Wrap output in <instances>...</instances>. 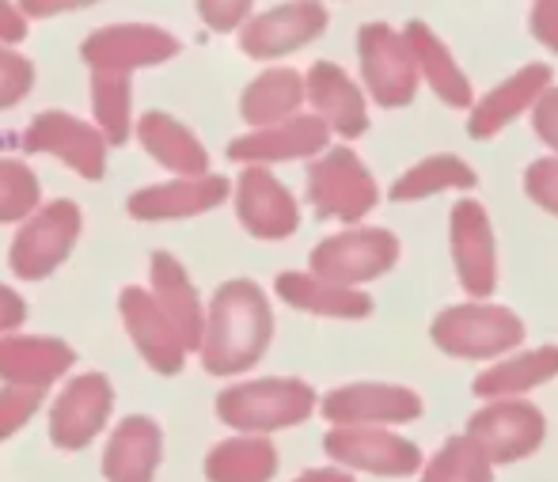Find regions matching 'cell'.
Returning a JSON list of instances; mask_svg holds the SVG:
<instances>
[{
	"label": "cell",
	"mask_w": 558,
	"mask_h": 482,
	"mask_svg": "<svg viewBox=\"0 0 558 482\" xmlns=\"http://www.w3.org/2000/svg\"><path fill=\"white\" fill-rule=\"evenodd\" d=\"M274 315L255 281H228L217 289L202 323V365L214 376H232L251 369L270 346Z\"/></svg>",
	"instance_id": "cell-1"
},
{
	"label": "cell",
	"mask_w": 558,
	"mask_h": 482,
	"mask_svg": "<svg viewBox=\"0 0 558 482\" xmlns=\"http://www.w3.org/2000/svg\"><path fill=\"white\" fill-rule=\"evenodd\" d=\"M316 407V391L301 381H251L221 391L217 418L243 433L289 430L304 422Z\"/></svg>",
	"instance_id": "cell-2"
},
{
	"label": "cell",
	"mask_w": 558,
	"mask_h": 482,
	"mask_svg": "<svg viewBox=\"0 0 558 482\" xmlns=\"http://www.w3.org/2000/svg\"><path fill=\"white\" fill-rule=\"evenodd\" d=\"M76 240H81V205L58 197L46 209H35L23 217L20 236L12 240L8 251V266L20 274L23 281H43L73 255Z\"/></svg>",
	"instance_id": "cell-3"
},
{
	"label": "cell",
	"mask_w": 558,
	"mask_h": 482,
	"mask_svg": "<svg viewBox=\"0 0 558 482\" xmlns=\"http://www.w3.org/2000/svg\"><path fill=\"white\" fill-rule=\"evenodd\" d=\"M179 50L183 46L168 27H156V23H111V27H99L96 35L84 38L81 58L88 61L92 73L133 76L137 69L171 61Z\"/></svg>",
	"instance_id": "cell-4"
},
{
	"label": "cell",
	"mask_w": 558,
	"mask_h": 482,
	"mask_svg": "<svg viewBox=\"0 0 558 482\" xmlns=\"http://www.w3.org/2000/svg\"><path fill=\"white\" fill-rule=\"evenodd\" d=\"M23 145H27V153L58 156L76 176L92 179V183L104 179L107 148H111L96 125L76 115H65V110H43V115L27 125V133H23Z\"/></svg>",
	"instance_id": "cell-5"
},
{
	"label": "cell",
	"mask_w": 558,
	"mask_h": 482,
	"mask_svg": "<svg viewBox=\"0 0 558 482\" xmlns=\"http://www.w3.org/2000/svg\"><path fill=\"white\" fill-rule=\"evenodd\" d=\"M114 410V387L104 373H84L65 384L50 407V441L65 453H81L96 441Z\"/></svg>",
	"instance_id": "cell-6"
},
{
	"label": "cell",
	"mask_w": 558,
	"mask_h": 482,
	"mask_svg": "<svg viewBox=\"0 0 558 482\" xmlns=\"http://www.w3.org/2000/svg\"><path fill=\"white\" fill-rule=\"evenodd\" d=\"M396 263V236L384 228H361L350 236H335V240L319 243L312 251V270L316 278L335 281V286H353V281H368L384 274Z\"/></svg>",
	"instance_id": "cell-7"
},
{
	"label": "cell",
	"mask_w": 558,
	"mask_h": 482,
	"mask_svg": "<svg viewBox=\"0 0 558 482\" xmlns=\"http://www.w3.org/2000/svg\"><path fill=\"white\" fill-rule=\"evenodd\" d=\"M118 308H122V323L130 330L137 353L148 361V369L160 376H175L186 361V342L179 338V330L171 327V320L160 312V304L153 300L148 289H122L118 297Z\"/></svg>",
	"instance_id": "cell-8"
},
{
	"label": "cell",
	"mask_w": 558,
	"mask_h": 482,
	"mask_svg": "<svg viewBox=\"0 0 558 482\" xmlns=\"http://www.w3.org/2000/svg\"><path fill=\"white\" fill-rule=\"evenodd\" d=\"M468 437L494 463H513L544 441V414L529 402H498L468 422Z\"/></svg>",
	"instance_id": "cell-9"
},
{
	"label": "cell",
	"mask_w": 558,
	"mask_h": 482,
	"mask_svg": "<svg viewBox=\"0 0 558 482\" xmlns=\"http://www.w3.org/2000/svg\"><path fill=\"white\" fill-rule=\"evenodd\" d=\"M521 320L501 308H456L434 327L437 346L456 358H494L506 346L521 342Z\"/></svg>",
	"instance_id": "cell-10"
},
{
	"label": "cell",
	"mask_w": 558,
	"mask_h": 482,
	"mask_svg": "<svg viewBox=\"0 0 558 482\" xmlns=\"http://www.w3.org/2000/svg\"><path fill=\"white\" fill-rule=\"evenodd\" d=\"M308 197L319 209V217L353 220V217H361V213L373 209L376 186H373V179H368V171L353 160V153L338 148V153L324 156L319 164H312Z\"/></svg>",
	"instance_id": "cell-11"
},
{
	"label": "cell",
	"mask_w": 558,
	"mask_h": 482,
	"mask_svg": "<svg viewBox=\"0 0 558 482\" xmlns=\"http://www.w3.org/2000/svg\"><path fill=\"white\" fill-rule=\"evenodd\" d=\"M324 445L338 463L373 471V475H411V471L422 463V453L411 445V441L396 437V433H384V430L338 425V430L327 433Z\"/></svg>",
	"instance_id": "cell-12"
},
{
	"label": "cell",
	"mask_w": 558,
	"mask_h": 482,
	"mask_svg": "<svg viewBox=\"0 0 558 482\" xmlns=\"http://www.w3.org/2000/svg\"><path fill=\"white\" fill-rule=\"evenodd\" d=\"M228 197V179L221 176H179L171 183L145 186L125 202V213L133 220H179V217H198L221 205Z\"/></svg>",
	"instance_id": "cell-13"
},
{
	"label": "cell",
	"mask_w": 558,
	"mask_h": 482,
	"mask_svg": "<svg viewBox=\"0 0 558 482\" xmlns=\"http://www.w3.org/2000/svg\"><path fill=\"white\" fill-rule=\"evenodd\" d=\"M240 225L258 240H286L296 232V202L266 168H247L235 186Z\"/></svg>",
	"instance_id": "cell-14"
},
{
	"label": "cell",
	"mask_w": 558,
	"mask_h": 482,
	"mask_svg": "<svg viewBox=\"0 0 558 482\" xmlns=\"http://www.w3.org/2000/svg\"><path fill=\"white\" fill-rule=\"evenodd\" d=\"M76 353L61 338L46 335H0V381L20 387H50L73 369Z\"/></svg>",
	"instance_id": "cell-15"
},
{
	"label": "cell",
	"mask_w": 558,
	"mask_h": 482,
	"mask_svg": "<svg viewBox=\"0 0 558 482\" xmlns=\"http://www.w3.org/2000/svg\"><path fill=\"white\" fill-rule=\"evenodd\" d=\"M148 292L153 300L160 304V312L171 320V327L179 330V338L186 342V350H198L202 342V323H206V312H202V300H198V289L191 286L186 278L183 263L168 251H156L148 258Z\"/></svg>",
	"instance_id": "cell-16"
},
{
	"label": "cell",
	"mask_w": 558,
	"mask_h": 482,
	"mask_svg": "<svg viewBox=\"0 0 558 482\" xmlns=\"http://www.w3.org/2000/svg\"><path fill=\"white\" fill-rule=\"evenodd\" d=\"M327 145V122L319 118H281L274 125L235 137L228 156L235 164H266V160H296V156L319 153Z\"/></svg>",
	"instance_id": "cell-17"
},
{
	"label": "cell",
	"mask_w": 558,
	"mask_h": 482,
	"mask_svg": "<svg viewBox=\"0 0 558 482\" xmlns=\"http://www.w3.org/2000/svg\"><path fill=\"white\" fill-rule=\"evenodd\" d=\"M327 15L324 8L316 4H289L278 8V12L258 15L255 23H247L240 35L243 53L251 58H281V53H293L296 46L312 43V38L324 31Z\"/></svg>",
	"instance_id": "cell-18"
},
{
	"label": "cell",
	"mask_w": 558,
	"mask_h": 482,
	"mask_svg": "<svg viewBox=\"0 0 558 482\" xmlns=\"http://www.w3.org/2000/svg\"><path fill=\"white\" fill-rule=\"evenodd\" d=\"M422 410L418 395L407 387H380V384H357L338 387L327 395L324 414L338 425H361V422H407Z\"/></svg>",
	"instance_id": "cell-19"
},
{
	"label": "cell",
	"mask_w": 558,
	"mask_h": 482,
	"mask_svg": "<svg viewBox=\"0 0 558 482\" xmlns=\"http://www.w3.org/2000/svg\"><path fill=\"white\" fill-rule=\"evenodd\" d=\"M137 141L160 168L175 171V176H206L209 171L206 145L179 118L163 115V110H148L137 118Z\"/></svg>",
	"instance_id": "cell-20"
},
{
	"label": "cell",
	"mask_w": 558,
	"mask_h": 482,
	"mask_svg": "<svg viewBox=\"0 0 558 482\" xmlns=\"http://www.w3.org/2000/svg\"><path fill=\"white\" fill-rule=\"evenodd\" d=\"M160 448L163 437L153 418H125L104 456L107 482H153L156 468H160Z\"/></svg>",
	"instance_id": "cell-21"
},
{
	"label": "cell",
	"mask_w": 558,
	"mask_h": 482,
	"mask_svg": "<svg viewBox=\"0 0 558 482\" xmlns=\"http://www.w3.org/2000/svg\"><path fill=\"white\" fill-rule=\"evenodd\" d=\"M452 240H456V263H460V281L468 292L486 297L494 289V248L490 228L475 202H460L452 213Z\"/></svg>",
	"instance_id": "cell-22"
},
{
	"label": "cell",
	"mask_w": 558,
	"mask_h": 482,
	"mask_svg": "<svg viewBox=\"0 0 558 482\" xmlns=\"http://www.w3.org/2000/svg\"><path fill=\"white\" fill-rule=\"evenodd\" d=\"M278 471V453L263 437H232L206 456L209 482H270Z\"/></svg>",
	"instance_id": "cell-23"
},
{
	"label": "cell",
	"mask_w": 558,
	"mask_h": 482,
	"mask_svg": "<svg viewBox=\"0 0 558 482\" xmlns=\"http://www.w3.org/2000/svg\"><path fill=\"white\" fill-rule=\"evenodd\" d=\"M278 292L301 312H316V315H365L368 297L361 292L335 286V281L324 278H308V274H281L278 278Z\"/></svg>",
	"instance_id": "cell-24"
},
{
	"label": "cell",
	"mask_w": 558,
	"mask_h": 482,
	"mask_svg": "<svg viewBox=\"0 0 558 482\" xmlns=\"http://www.w3.org/2000/svg\"><path fill=\"white\" fill-rule=\"evenodd\" d=\"M308 96L319 107V115H324L338 133H345V137L365 133V107H361L357 92L350 88V81H345L338 69H331V65L312 69Z\"/></svg>",
	"instance_id": "cell-25"
},
{
	"label": "cell",
	"mask_w": 558,
	"mask_h": 482,
	"mask_svg": "<svg viewBox=\"0 0 558 482\" xmlns=\"http://www.w3.org/2000/svg\"><path fill=\"white\" fill-rule=\"evenodd\" d=\"M304 99L301 76L289 73V69H274L263 73L240 99V110L251 125H274L281 118H289L296 110V103Z\"/></svg>",
	"instance_id": "cell-26"
},
{
	"label": "cell",
	"mask_w": 558,
	"mask_h": 482,
	"mask_svg": "<svg viewBox=\"0 0 558 482\" xmlns=\"http://www.w3.org/2000/svg\"><path fill=\"white\" fill-rule=\"evenodd\" d=\"M92 110L107 145H125L133 130V84L125 73H92Z\"/></svg>",
	"instance_id": "cell-27"
},
{
	"label": "cell",
	"mask_w": 558,
	"mask_h": 482,
	"mask_svg": "<svg viewBox=\"0 0 558 482\" xmlns=\"http://www.w3.org/2000/svg\"><path fill=\"white\" fill-rule=\"evenodd\" d=\"M558 373V350H539L529 353V358L513 361V365H498L486 376L475 381L478 395H509V391H529L532 384L547 381V376Z\"/></svg>",
	"instance_id": "cell-28"
},
{
	"label": "cell",
	"mask_w": 558,
	"mask_h": 482,
	"mask_svg": "<svg viewBox=\"0 0 558 482\" xmlns=\"http://www.w3.org/2000/svg\"><path fill=\"white\" fill-rule=\"evenodd\" d=\"M422 482H490V460L478 453L471 437H452L434 456Z\"/></svg>",
	"instance_id": "cell-29"
},
{
	"label": "cell",
	"mask_w": 558,
	"mask_h": 482,
	"mask_svg": "<svg viewBox=\"0 0 558 482\" xmlns=\"http://www.w3.org/2000/svg\"><path fill=\"white\" fill-rule=\"evenodd\" d=\"M38 209V176L23 160H0V225Z\"/></svg>",
	"instance_id": "cell-30"
},
{
	"label": "cell",
	"mask_w": 558,
	"mask_h": 482,
	"mask_svg": "<svg viewBox=\"0 0 558 482\" xmlns=\"http://www.w3.org/2000/svg\"><path fill=\"white\" fill-rule=\"evenodd\" d=\"M471 183H475V176H471L460 160L445 156V160H429V164H422L418 171H411V176L399 179V183L391 186V197L403 202V197L434 194V191H441V186H471Z\"/></svg>",
	"instance_id": "cell-31"
},
{
	"label": "cell",
	"mask_w": 558,
	"mask_h": 482,
	"mask_svg": "<svg viewBox=\"0 0 558 482\" xmlns=\"http://www.w3.org/2000/svg\"><path fill=\"white\" fill-rule=\"evenodd\" d=\"M544 81H547V73H544V69H536V73L521 76V81H517V84H509V88H501L498 96H494L490 103H486L483 110H478L475 118H471V133H475V137H490V133L498 130V125L506 122L509 115H517V110H521L524 103L532 99V92H536Z\"/></svg>",
	"instance_id": "cell-32"
},
{
	"label": "cell",
	"mask_w": 558,
	"mask_h": 482,
	"mask_svg": "<svg viewBox=\"0 0 558 482\" xmlns=\"http://www.w3.org/2000/svg\"><path fill=\"white\" fill-rule=\"evenodd\" d=\"M31 88H35V61L0 43V110L20 107Z\"/></svg>",
	"instance_id": "cell-33"
},
{
	"label": "cell",
	"mask_w": 558,
	"mask_h": 482,
	"mask_svg": "<svg viewBox=\"0 0 558 482\" xmlns=\"http://www.w3.org/2000/svg\"><path fill=\"white\" fill-rule=\"evenodd\" d=\"M38 407H43V387H20V384L0 387V441L15 437Z\"/></svg>",
	"instance_id": "cell-34"
},
{
	"label": "cell",
	"mask_w": 558,
	"mask_h": 482,
	"mask_svg": "<svg viewBox=\"0 0 558 482\" xmlns=\"http://www.w3.org/2000/svg\"><path fill=\"white\" fill-rule=\"evenodd\" d=\"M251 0H198V15L206 20V27L214 31H232L243 23Z\"/></svg>",
	"instance_id": "cell-35"
},
{
	"label": "cell",
	"mask_w": 558,
	"mask_h": 482,
	"mask_svg": "<svg viewBox=\"0 0 558 482\" xmlns=\"http://www.w3.org/2000/svg\"><path fill=\"white\" fill-rule=\"evenodd\" d=\"M529 194L558 213V160H544L529 171Z\"/></svg>",
	"instance_id": "cell-36"
},
{
	"label": "cell",
	"mask_w": 558,
	"mask_h": 482,
	"mask_svg": "<svg viewBox=\"0 0 558 482\" xmlns=\"http://www.w3.org/2000/svg\"><path fill=\"white\" fill-rule=\"evenodd\" d=\"M15 4H20V12L27 15V20H53V15L81 12V8H92V4H99V0H15Z\"/></svg>",
	"instance_id": "cell-37"
},
{
	"label": "cell",
	"mask_w": 558,
	"mask_h": 482,
	"mask_svg": "<svg viewBox=\"0 0 558 482\" xmlns=\"http://www.w3.org/2000/svg\"><path fill=\"white\" fill-rule=\"evenodd\" d=\"M27 31H31V20L20 12V4H15V0H0V43L4 46L23 43Z\"/></svg>",
	"instance_id": "cell-38"
},
{
	"label": "cell",
	"mask_w": 558,
	"mask_h": 482,
	"mask_svg": "<svg viewBox=\"0 0 558 482\" xmlns=\"http://www.w3.org/2000/svg\"><path fill=\"white\" fill-rule=\"evenodd\" d=\"M23 320H27V304H23V297L15 289L0 286V335L20 330Z\"/></svg>",
	"instance_id": "cell-39"
},
{
	"label": "cell",
	"mask_w": 558,
	"mask_h": 482,
	"mask_svg": "<svg viewBox=\"0 0 558 482\" xmlns=\"http://www.w3.org/2000/svg\"><path fill=\"white\" fill-rule=\"evenodd\" d=\"M536 130L544 133L547 141H551V145L558 148V96H551L544 103V107H539V115H536Z\"/></svg>",
	"instance_id": "cell-40"
},
{
	"label": "cell",
	"mask_w": 558,
	"mask_h": 482,
	"mask_svg": "<svg viewBox=\"0 0 558 482\" xmlns=\"http://www.w3.org/2000/svg\"><path fill=\"white\" fill-rule=\"evenodd\" d=\"M296 482H353V479L342 475V471H308V475H301Z\"/></svg>",
	"instance_id": "cell-41"
}]
</instances>
